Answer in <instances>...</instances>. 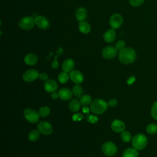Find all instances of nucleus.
Segmentation results:
<instances>
[{
    "label": "nucleus",
    "instance_id": "27",
    "mask_svg": "<svg viewBox=\"0 0 157 157\" xmlns=\"http://www.w3.org/2000/svg\"><path fill=\"white\" fill-rule=\"evenodd\" d=\"M38 112H39L40 117H45L50 113V109L47 106H44V107H42L40 108Z\"/></svg>",
    "mask_w": 157,
    "mask_h": 157
},
{
    "label": "nucleus",
    "instance_id": "30",
    "mask_svg": "<svg viewBox=\"0 0 157 157\" xmlns=\"http://www.w3.org/2000/svg\"><path fill=\"white\" fill-rule=\"evenodd\" d=\"M151 115L155 120H157V101L155 102L151 106Z\"/></svg>",
    "mask_w": 157,
    "mask_h": 157
},
{
    "label": "nucleus",
    "instance_id": "31",
    "mask_svg": "<svg viewBox=\"0 0 157 157\" xmlns=\"http://www.w3.org/2000/svg\"><path fill=\"white\" fill-rule=\"evenodd\" d=\"M129 2L133 7H138L144 2V0H129Z\"/></svg>",
    "mask_w": 157,
    "mask_h": 157
},
{
    "label": "nucleus",
    "instance_id": "21",
    "mask_svg": "<svg viewBox=\"0 0 157 157\" xmlns=\"http://www.w3.org/2000/svg\"><path fill=\"white\" fill-rule=\"evenodd\" d=\"M139 153L137 150L134 148H129L124 150L123 157H138Z\"/></svg>",
    "mask_w": 157,
    "mask_h": 157
},
{
    "label": "nucleus",
    "instance_id": "25",
    "mask_svg": "<svg viewBox=\"0 0 157 157\" xmlns=\"http://www.w3.org/2000/svg\"><path fill=\"white\" fill-rule=\"evenodd\" d=\"M146 131L149 134H155L157 133V124L153 123L148 124Z\"/></svg>",
    "mask_w": 157,
    "mask_h": 157
},
{
    "label": "nucleus",
    "instance_id": "41",
    "mask_svg": "<svg viewBox=\"0 0 157 157\" xmlns=\"http://www.w3.org/2000/svg\"><path fill=\"white\" fill-rule=\"evenodd\" d=\"M156 1H157V0H156Z\"/></svg>",
    "mask_w": 157,
    "mask_h": 157
},
{
    "label": "nucleus",
    "instance_id": "35",
    "mask_svg": "<svg viewBox=\"0 0 157 157\" xmlns=\"http://www.w3.org/2000/svg\"><path fill=\"white\" fill-rule=\"evenodd\" d=\"M39 78L40 80H47V78H48V75H47L46 73H45V72H42V73L39 74Z\"/></svg>",
    "mask_w": 157,
    "mask_h": 157
},
{
    "label": "nucleus",
    "instance_id": "6",
    "mask_svg": "<svg viewBox=\"0 0 157 157\" xmlns=\"http://www.w3.org/2000/svg\"><path fill=\"white\" fill-rule=\"evenodd\" d=\"M35 24V19L32 17H25L21 18L19 22V26L21 28L25 30L32 29Z\"/></svg>",
    "mask_w": 157,
    "mask_h": 157
},
{
    "label": "nucleus",
    "instance_id": "26",
    "mask_svg": "<svg viewBox=\"0 0 157 157\" xmlns=\"http://www.w3.org/2000/svg\"><path fill=\"white\" fill-rule=\"evenodd\" d=\"M69 78V75L67 74V72L64 71L61 72L58 77V80L61 83H66L68 81Z\"/></svg>",
    "mask_w": 157,
    "mask_h": 157
},
{
    "label": "nucleus",
    "instance_id": "38",
    "mask_svg": "<svg viewBox=\"0 0 157 157\" xmlns=\"http://www.w3.org/2000/svg\"><path fill=\"white\" fill-rule=\"evenodd\" d=\"M134 80H135V78H134V77H131L129 78V79L128 80L127 83H128V84H131L132 83H133V82H134Z\"/></svg>",
    "mask_w": 157,
    "mask_h": 157
},
{
    "label": "nucleus",
    "instance_id": "37",
    "mask_svg": "<svg viewBox=\"0 0 157 157\" xmlns=\"http://www.w3.org/2000/svg\"><path fill=\"white\" fill-rule=\"evenodd\" d=\"M56 58H57V57H56L55 59V60L52 63V67L53 68H54V69H56V68H57V67H58V62L57 61Z\"/></svg>",
    "mask_w": 157,
    "mask_h": 157
},
{
    "label": "nucleus",
    "instance_id": "39",
    "mask_svg": "<svg viewBox=\"0 0 157 157\" xmlns=\"http://www.w3.org/2000/svg\"><path fill=\"white\" fill-rule=\"evenodd\" d=\"M52 97L53 99H57L59 97V94L57 93H53L52 94Z\"/></svg>",
    "mask_w": 157,
    "mask_h": 157
},
{
    "label": "nucleus",
    "instance_id": "13",
    "mask_svg": "<svg viewBox=\"0 0 157 157\" xmlns=\"http://www.w3.org/2000/svg\"><path fill=\"white\" fill-rule=\"evenodd\" d=\"M111 128L113 131L117 132H122L125 129V124L120 120H115L111 124Z\"/></svg>",
    "mask_w": 157,
    "mask_h": 157
},
{
    "label": "nucleus",
    "instance_id": "16",
    "mask_svg": "<svg viewBox=\"0 0 157 157\" xmlns=\"http://www.w3.org/2000/svg\"><path fill=\"white\" fill-rule=\"evenodd\" d=\"M72 93L71 92V91L66 88H61L59 91V97L64 101H67L69 99H70L72 98Z\"/></svg>",
    "mask_w": 157,
    "mask_h": 157
},
{
    "label": "nucleus",
    "instance_id": "24",
    "mask_svg": "<svg viewBox=\"0 0 157 157\" xmlns=\"http://www.w3.org/2000/svg\"><path fill=\"white\" fill-rule=\"evenodd\" d=\"M72 93L73 94L77 96V97H82L83 95V90L82 88V87L78 85H77L75 86H74L72 88Z\"/></svg>",
    "mask_w": 157,
    "mask_h": 157
},
{
    "label": "nucleus",
    "instance_id": "12",
    "mask_svg": "<svg viewBox=\"0 0 157 157\" xmlns=\"http://www.w3.org/2000/svg\"><path fill=\"white\" fill-rule=\"evenodd\" d=\"M71 80L76 84H80L83 81V75L78 71L73 70L69 73Z\"/></svg>",
    "mask_w": 157,
    "mask_h": 157
},
{
    "label": "nucleus",
    "instance_id": "28",
    "mask_svg": "<svg viewBox=\"0 0 157 157\" xmlns=\"http://www.w3.org/2000/svg\"><path fill=\"white\" fill-rule=\"evenodd\" d=\"M80 102L83 105H88L91 102V98L89 95H83L82 97H80Z\"/></svg>",
    "mask_w": 157,
    "mask_h": 157
},
{
    "label": "nucleus",
    "instance_id": "36",
    "mask_svg": "<svg viewBox=\"0 0 157 157\" xmlns=\"http://www.w3.org/2000/svg\"><path fill=\"white\" fill-rule=\"evenodd\" d=\"M117 104V101L116 99H110L109 102V105L110 106V107H115Z\"/></svg>",
    "mask_w": 157,
    "mask_h": 157
},
{
    "label": "nucleus",
    "instance_id": "5",
    "mask_svg": "<svg viewBox=\"0 0 157 157\" xmlns=\"http://www.w3.org/2000/svg\"><path fill=\"white\" fill-rule=\"evenodd\" d=\"M102 150L106 156H111L117 153V147L113 142H107L102 144Z\"/></svg>",
    "mask_w": 157,
    "mask_h": 157
},
{
    "label": "nucleus",
    "instance_id": "32",
    "mask_svg": "<svg viewBox=\"0 0 157 157\" xmlns=\"http://www.w3.org/2000/svg\"><path fill=\"white\" fill-rule=\"evenodd\" d=\"M86 118L87 121L90 122V123H96L98 121V118L96 116L93 115H88L86 116Z\"/></svg>",
    "mask_w": 157,
    "mask_h": 157
},
{
    "label": "nucleus",
    "instance_id": "11",
    "mask_svg": "<svg viewBox=\"0 0 157 157\" xmlns=\"http://www.w3.org/2000/svg\"><path fill=\"white\" fill-rule=\"evenodd\" d=\"M35 24L37 25L38 28L42 29H46L50 26V23L47 18H45V17L40 16V15L36 17Z\"/></svg>",
    "mask_w": 157,
    "mask_h": 157
},
{
    "label": "nucleus",
    "instance_id": "40",
    "mask_svg": "<svg viewBox=\"0 0 157 157\" xmlns=\"http://www.w3.org/2000/svg\"><path fill=\"white\" fill-rule=\"evenodd\" d=\"M82 109H83V112L84 113H88L89 112V109L88 107H83Z\"/></svg>",
    "mask_w": 157,
    "mask_h": 157
},
{
    "label": "nucleus",
    "instance_id": "10",
    "mask_svg": "<svg viewBox=\"0 0 157 157\" xmlns=\"http://www.w3.org/2000/svg\"><path fill=\"white\" fill-rule=\"evenodd\" d=\"M117 49L112 46L105 47L102 51V55L105 59H112L117 54Z\"/></svg>",
    "mask_w": 157,
    "mask_h": 157
},
{
    "label": "nucleus",
    "instance_id": "17",
    "mask_svg": "<svg viewBox=\"0 0 157 157\" xmlns=\"http://www.w3.org/2000/svg\"><path fill=\"white\" fill-rule=\"evenodd\" d=\"M116 37V33L113 29H110L107 30L104 34L103 37L105 42L108 43L112 42Z\"/></svg>",
    "mask_w": 157,
    "mask_h": 157
},
{
    "label": "nucleus",
    "instance_id": "22",
    "mask_svg": "<svg viewBox=\"0 0 157 157\" xmlns=\"http://www.w3.org/2000/svg\"><path fill=\"white\" fill-rule=\"evenodd\" d=\"M80 102L77 99H72L69 103V108L72 112H77L80 107Z\"/></svg>",
    "mask_w": 157,
    "mask_h": 157
},
{
    "label": "nucleus",
    "instance_id": "14",
    "mask_svg": "<svg viewBox=\"0 0 157 157\" xmlns=\"http://www.w3.org/2000/svg\"><path fill=\"white\" fill-rule=\"evenodd\" d=\"M75 66L74 61L72 59H66L62 64V69L66 72H70L73 71Z\"/></svg>",
    "mask_w": 157,
    "mask_h": 157
},
{
    "label": "nucleus",
    "instance_id": "3",
    "mask_svg": "<svg viewBox=\"0 0 157 157\" xmlns=\"http://www.w3.org/2000/svg\"><path fill=\"white\" fill-rule=\"evenodd\" d=\"M148 140L147 137L143 134H136L132 139V145L133 148L137 150H141L144 149L147 145Z\"/></svg>",
    "mask_w": 157,
    "mask_h": 157
},
{
    "label": "nucleus",
    "instance_id": "9",
    "mask_svg": "<svg viewBox=\"0 0 157 157\" xmlns=\"http://www.w3.org/2000/svg\"><path fill=\"white\" fill-rule=\"evenodd\" d=\"M39 73L36 69H29L26 71L23 75V79L27 82H31L36 80L39 77Z\"/></svg>",
    "mask_w": 157,
    "mask_h": 157
},
{
    "label": "nucleus",
    "instance_id": "2",
    "mask_svg": "<svg viewBox=\"0 0 157 157\" xmlns=\"http://www.w3.org/2000/svg\"><path fill=\"white\" fill-rule=\"evenodd\" d=\"M107 107L108 104L105 101L101 99H96L91 103L90 109L96 114H101L105 112Z\"/></svg>",
    "mask_w": 157,
    "mask_h": 157
},
{
    "label": "nucleus",
    "instance_id": "33",
    "mask_svg": "<svg viewBox=\"0 0 157 157\" xmlns=\"http://www.w3.org/2000/svg\"><path fill=\"white\" fill-rule=\"evenodd\" d=\"M125 42L123 40H118L117 44H116V45H115V47L117 50H121L122 49H123L124 48H125Z\"/></svg>",
    "mask_w": 157,
    "mask_h": 157
},
{
    "label": "nucleus",
    "instance_id": "1",
    "mask_svg": "<svg viewBox=\"0 0 157 157\" xmlns=\"http://www.w3.org/2000/svg\"><path fill=\"white\" fill-rule=\"evenodd\" d=\"M119 60L121 63L128 64L132 63L136 59V53L135 50L130 47L124 48L120 50L118 53Z\"/></svg>",
    "mask_w": 157,
    "mask_h": 157
},
{
    "label": "nucleus",
    "instance_id": "19",
    "mask_svg": "<svg viewBox=\"0 0 157 157\" xmlns=\"http://www.w3.org/2000/svg\"><path fill=\"white\" fill-rule=\"evenodd\" d=\"M25 63L29 66H33L36 64L37 61V57L34 53H28L24 58Z\"/></svg>",
    "mask_w": 157,
    "mask_h": 157
},
{
    "label": "nucleus",
    "instance_id": "29",
    "mask_svg": "<svg viewBox=\"0 0 157 157\" xmlns=\"http://www.w3.org/2000/svg\"><path fill=\"white\" fill-rule=\"evenodd\" d=\"M121 138L123 141L125 142H128L132 139V136L129 131H124L121 134Z\"/></svg>",
    "mask_w": 157,
    "mask_h": 157
},
{
    "label": "nucleus",
    "instance_id": "4",
    "mask_svg": "<svg viewBox=\"0 0 157 157\" xmlns=\"http://www.w3.org/2000/svg\"><path fill=\"white\" fill-rule=\"evenodd\" d=\"M24 117L29 122L31 123H36L39 120V114L34 110L28 108L24 110Z\"/></svg>",
    "mask_w": 157,
    "mask_h": 157
},
{
    "label": "nucleus",
    "instance_id": "7",
    "mask_svg": "<svg viewBox=\"0 0 157 157\" xmlns=\"http://www.w3.org/2000/svg\"><path fill=\"white\" fill-rule=\"evenodd\" d=\"M123 22V17L119 13L112 15L109 19V24L112 29H117L120 28Z\"/></svg>",
    "mask_w": 157,
    "mask_h": 157
},
{
    "label": "nucleus",
    "instance_id": "15",
    "mask_svg": "<svg viewBox=\"0 0 157 157\" xmlns=\"http://www.w3.org/2000/svg\"><path fill=\"white\" fill-rule=\"evenodd\" d=\"M57 83L52 79L48 80L45 82L44 85L45 90L48 93H53L57 89Z\"/></svg>",
    "mask_w": 157,
    "mask_h": 157
},
{
    "label": "nucleus",
    "instance_id": "20",
    "mask_svg": "<svg viewBox=\"0 0 157 157\" xmlns=\"http://www.w3.org/2000/svg\"><path fill=\"white\" fill-rule=\"evenodd\" d=\"M78 28L80 31L83 34H88L91 31V27L90 24L84 21H80L78 25Z\"/></svg>",
    "mask_w": 157,
    "mask_h": 157
},
{
    "label": "nucleus",
    "instance_id": "8",
    "mask_svg": "<svg viewBox=\"0 0 157 157\" xmlns=\"http://www.w3.org/2000/svg\"><path fill=\"white\" fill-rule=\"evenodd\" d=\"M38 131L42 134L49 135L53 132V128L51 124L47 121H40L37 124Z\"/></svg>",
    "mask_w": 157,
    "mask_h": 157
},
{
    "label": "nucleus",
    "instance_id": "23",
    "mask_svg": "<svg viewBox=\"0 0 157 157\" xmlns=\"http://www.w3.org/2000/svg\"><path fill=\"white\" fill-rule=\"evenodd\" d=\"M39 132L37 130H32L28 134V139L31 141H36L40 137Z\"/></svg>",
    "mask_w": 157,
    "mask_h": 157
},
{
    "label": "nucleus",
    "instance_id": "34",
    "mask_svg": "<svg viewBox=\"0 0 157 157\" xmlns=\"http://www.w3.org/2000/svg\"><path fill=\"white\" fill-rule=\"evenodd\" d=\"M83 118V115L81 113H75L72 116V119L75 121H80Z\"/></svg>",
    "mask_w": 157,
    "mask_h": 157
},
{
    "label": "nucleus",
    "instance_id": "18",
    "mask_svg": "<svg viewBox=\"0 0 157 157\" xmlns=\"http://www.w3.org/2000/svg\"><path fill=\"white\" fill-rule=\"evenodd\" d=\"M87 17V11L85 8L80 7L78 8L75 12L76 19L79 21H84Z\"/></svg>",
    "mask_w": 157,
    "mask_h": 157
}]
</instances>
